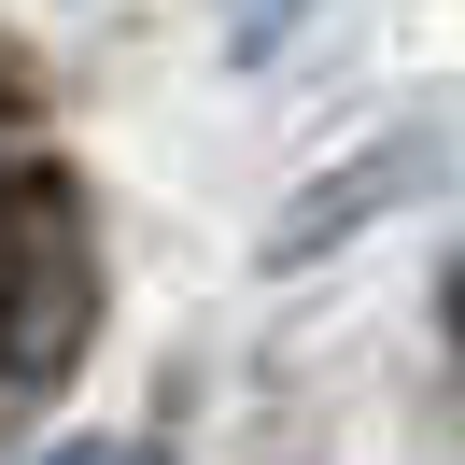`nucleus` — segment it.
Segmentation results:
<instances>
[{
	"label": "nucleus",
	"instance_id": "f257e3e1",
	"mask_svg": "<svg viewBox=\"0 0 465 465\" xmlns=\"http://www.w3.org/2000/svg\"><path fill=\"white\" fill-rule=\"evenodd\" d=\"M43 465H155V451H127V437H71V451H43Z\"/></svg>",
	"mask_w": 465,
	"mask_h": 465
}]
</instances>
